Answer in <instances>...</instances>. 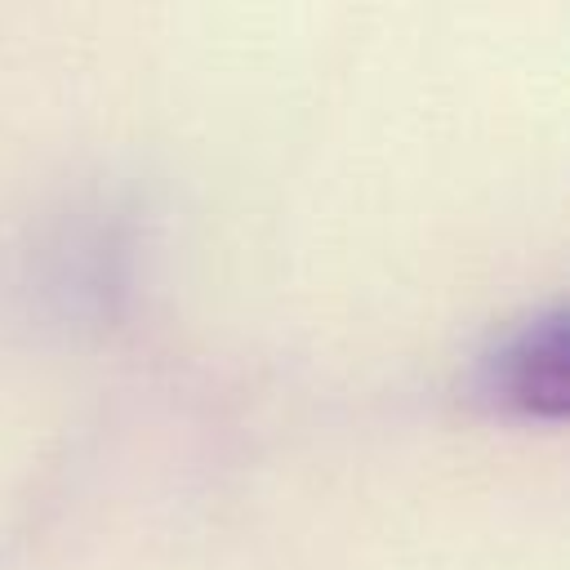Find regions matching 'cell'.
Wrapping results in <instances>:
<instances>
[{"mask_svg": "<svg viewBox=\"0 0 570 570\" xmlns=\"http://www.w3.org/2000/svg\"><path fill=\"white\" fill-rule=\"evenodd\" d=\"M481 392L517 414L557 419L566 405V325L561 312H539L481 361Z\"/></svg>", "mask_w": 570, "mask_h": 570, "instance_id": "6da1fadb", "label": "cell"}]
</instances>
